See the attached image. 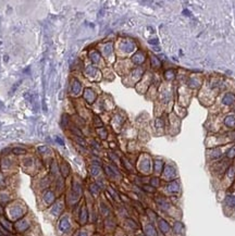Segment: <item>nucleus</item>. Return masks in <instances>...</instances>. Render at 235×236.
I'll return each mask as SVG.
<instances>
[{
    "instance_id": "obj_1",
    "label": "nucleus",
    "mask_w": 235,
    "mask_h": 236,
    "mask_svg": "<svg viewBox=\"0 0 235 236\" xmlns=\"http://www.w3.org/2000/svg\"><path fill=\"white\" fill-rule=\"evenodd\" d=\"M162 176L168 182L174 181L178 177V171L173 164H164L163 171H162Z\"/></svg>"
},
{
    "instance_id": "obj_2",
    "label": "nucleus",
    "mask_w": 235,
    "mask_h": 236,
    "mask_svg": "<svg viewBox=\"0 0 235 236\" xmlns=\"http://www.w3.org/2000/svg\"><path fill=\"white\" fill-rule=\"evenodd\" d=\"M157 224H158V229L160 231V233L163 236L169 235L172 231V226L170 225V223L163 218H158L157 219Z\"/></svg>"
},
{
    "instance_id": "obj_3",
    "label": "nucleus",
    "mask_w": 235,
    "mask_h": 236,
    "mask_svg": "<svg viewBox=\"0 0 235 236\" xmlns=\"http://www.w3.org/2000/svg\"><path fill=\"white\" fill-rule=\"evenodd\" d=\"M164 190L169 195H178L181 192V184H180L178 180H174V181H171V182H168Z\"/></svg>"
},
{
    "instance_id": "obj_4",
    "label": "nucleus",
    "mask_w": 235,
    "mask_h": 236,
    "mask_svg": "<svg viewBox=\"0 0 235 236\" xmlns=\"http://www.w3.org/2000/svg\"><path fill=\"white\" fill-rule=\"evenodd\" d=\"M71 227H72V224H71V221H70V218H69L68 215H63V217L59 220V222H58V230H59L61 233L70 232Z\"/></svg>"
},
{
    "instance_id": "obj_5",
    "label": "nucleus",
    "mask_w": 235,
    "mask_h": 236,
    "mask_svg": "<svg viewBox=\"0 0 235 236\" xmlns=\"http://www.w3.org/2000/svg\"><path fill=\"white\" fill-rule=\"evenodd\" d=\"M156 204H157V206H158V208H159L160 210L164 211V212L169 211L172 208V204L170 202V200L168 199L167 197H163V196L157 197Z\"/></svg>"
},
{
    "instance_id": "obj_6",
    "label": "nucleus",
    "mask_w": 235,
    "mask_h": 236,
    "mask_svg": "<svg viewBox=\"0 0 235 236\" xmlns=\"http://www.w3.org/2000/svg\"><path fill=\"white\" fill-rule=\"evenodd\" d=\"M89 218V213L88 210H87V207L85 205H83L81 209H80V212H78V221H80V224L81 225H85L87 221H88Z\"/></svg>"
},
{
    "instance_id": "obj_7",
    "label": "nucleus",
    "mask_w": 235,
    "mask_h": 236,
    "mask_svg": "<svg viewBox=\"0 0 235 236\" xmlns=\"http://www.w3.org/2000/svg\"><path fill=\"white\" fill-rule=\"evenodd\" d=\"M172 231L175 236H183L185 233V225L181 221H175L172 225Z\"/></svg>"
},
{
    "instance_id": "obj_8",
    "label": "nucleus",
    "mask_w": 235,
    "mask_h": 236,
    "mask_svg": "<svg viewBox=\"0 0 235 236\" xmlns=\"http://www.w3.org/2000/svg\"><path fill=\"white\" fill-rule=\"evenodd\" d=\"M144 234L146 236H158V232L151 222H148L144 225Z\"/></svg>"
},
{
    "instance_id": "obj_9",
    "label": "nucleus",
    "mask_w": 235,
    "mask_h": 236,
    "mask_svg": "<svg viewBox=\"0 0 235 236\" xmlns=\"http://www.w3.org/2000/svg\"><path fill=\"white\" fill-rule=\"evenodd\" d=\"M139 170L142 172H144L145 174H148L151 170V163H150V159H145L143 160L140 163H139Z\"/></svg>"
},
{
    "instance_id": "obj_10",
    "label": "nucleus",
    "mask_w": 235,
    "mask_h": 236,
    "mask_svg": "<svg viewBox=\"0 0 235 236\" xmlns=\"http://www.w3.org/2000/svg\"><path fill=\"white\" fill-rule=\"evenodd\" d=\"M105 172H106V174H107L109 177H112V179L117 177V176H120L119 171H118L115 168H113L112 165H106V167H105Z\"/></svg>"
},
{
    "instance_id": "obj_11",
    "label": "nucleus",
    "mask_w": 235,
    "mask_h": 236,
    "mask_svg": "<svg viewBox=\"0 0 235 236\" xmlns=\"http://www.w3.org/2000/svg\"><path fill=\"white\" fill-rule=\"evenodd\" d=\"M234 101H235V96L231 93L225 94L224 96H223V98H222V104H225V106H231V104H234Z\"/></svg>"
},
{
    "instance_id": "obj_12",
    "label": "nucleus",
    "mask_w": 235,
    "mask_h": 236,
    "mask_svg": "<svg viewBox=\"0 0 235 236\" xmlns=\"http://www.w3.org/2000/svg\"><path fill=\"white\" fill-rule=\"evenodd\" d=\"M54 192H51L50 190H47L45 193H44V200L46 201V204L47 205H50V204H52L54 201Z\"/></svg>"
},
{
    "instance_id": "obj_13",
    "label": "nucleus",
    "mask_w": 235,
    "mask_h": 236,
    "mask_svg": "<svg viewBox=\"0 0 235 236\" xmlns=\"http://www.w3.org/2000/svg\"><path fill=\"white\" fill-rule=\"evenodd\" d=\"M224 204L229 208H235V195L234 194H229L225 196Z\"/></svg>"
},
{
    "instance_id": "obj_14",
    "label": "nucleus",
    "mask_w": 235,
    "mask_h": 236,
    "mask_svg": "<svg viewBox=\"0 0 235 236\" xmlns=\"http://www.w3.org/2000/svg\"><path fill=\"white\" fill-rule=\"evenodd\" d=\"M164 168V162L162 160H156L153 162V170L156 172L157 174H160L162 173Z\"/></svg>"
},
{
    "instance_id": "obj_15",
    "label": "nucleus",
    "mask_w": 235,
    "mask_h": 236,
    "mask_svg": "<svg viewBox=\"0 0 235 236\" xmlns=\"http://www.w3.org/2000/svg\"><path fill=\"white\" fill-rule=\"evenodd\" d=\"M125 223H126V225L130 227V229L132 230V231H137V230L139 229V225L138 223L134 220V219L132 218H126V220H125Z\"/></svg>"
},
{
    "instance_id": "obj_16",
    "label": "nucleus",
    "mask_w": 235,
    "mask_h": 236,
    "mask_svg": "<svg viewBox=\"0 0 235 236\" xmlns=\"http://www.w3.org/2000/svg\"><path fill=\"white\" fill-rule=\"evenodd\" d=\"M100 190H101V188H100V186L98 185L97 183H93V184L89 185V192H90V194H92L94 197H97L99 195Z\"/></svg>"
},
{
    "instance_id": "obj_17",
    "label": "nucleus",
    "mask_w": 235,
    "mask_h": 236,
    "mask_svg": "<svg viewBox=\"0 0 235 236\" xmlns=\"http://www.w3.org/2000/svg\"><path fill=\"white\" fill-rule=\"evenodd\" d=\"M224 124H225V126H228V127H230V129L235 127V117L234 115H228V117L224 119Z\"/></svg>"
},
{
    "instance_id": "obj_18",
    "label": "nucleus",
    "mask_w": 235,
    "mask_h": 236,
    "mask_svg": "<svg viewBox=\"0 0 235 236\" xmlns=\"http://www.w3.org/2000/svg\"><path fill=\"white\" fill-rule=\"evenodd\" d=\"M209 157H210V159H212V160H218L219 158L222 157V151H221V149H218V148L212 149V150H210Z\"/></svg>"
},
{
    "instance_id": "obj_19",
    "label": "nucleus",
    "mask_w": 235,
    "mask_h": 236,
    "mask_svg": "<svg viewBox=\"0 0 235 236\" xmlns=\"http://www.w3.org/2000/svg\"><path fill=\"white\" fill-rule=\"evenodd\" d=\"M100 212H101V215H102L103 217H109V215H110V209H109V207H108L106 204L101 202V205H100Z\"/></svg>"
},
{
    "instance_id": "obj_20",
    "label": "nucleus",
    "mask_w": 235,
    "mask_h": 236,
    "mask_svg": "<svg viewBox=\"0 0 235 236\" xmlns=\"http://www.w3.org/2000/svg\"><path fill=\"white\" fill-rule=\"evenodd\" d=\"M84 96H85L86 100L88 101L89 104H92V102L94 101V99H95V94H94L90 89H86L85 95H84Z\"/></svg>"
},
{
    "instance_id": "obj_21",
    "label": "nucleus",
    "mask_w": 235,
    "mask_h": 236,
    "mask_svg": "<svg viewBox=\"0 0 235 236\" xmlns=\"http://www.w3.org/2000/svg\"><path fill=\"white\" fill-rule=\"evenodd\" d=\"M133 60H134V62H135V63H137V64H140V63H143V62L145 61V56H144L142 52H138L137 54H135V56H134Z\"/></svg>"
},
{
    "instance_id": "obj_22",
    "label": "nucleus",
    "mask_w": 235,
    "mask_h": 236,
    "mask_svg": "<svg viewBox=\"0 0 235 236\" xmlns=\"http://www.w3.org/2000/svg\"><path fill=\"white\" fill-rule=\"evenodd\" d=\"M146 212L148 213V218H149V220H150V222H151V223H153V221H157V219L159 218V217H157L156 213H155L153 210H150V209H147Z\"/></svg>"
},
{
    "instance_id": "obj_23",
    "label": "nucleus",
    "mask_w": 235,
    "mask_h": 236,
    "mask_svg": "<svg viewBox=\"0 0 235 236\" xmlns=\"http://www.w3.org/2000/svg\"><path fill=\"white\" fill-rule=\"evenodd\" d=\"M61 173H62V175L63 177H67L69 175V165L67 163H62L61 164Z\"/></svg>"
},
{
    "instance_id": "obj_24",
    "label": "nucleus",
    "mask_w": 235,
    "mask_h": 236,
    "mask_svg": "<svg viewBox=\"0 0 235 236\" xmlns=\"http://www.w3.org/2000/svg\"><path fill=\"white\" fill-rule=\"evenodd\" d=\"M199 81L197 79H191L188 81V86L189 87H192V88H197V87H199Z\"/></svg>"
},
{
    "instance_id": "obj_25",
    "label": "nucleus",
    "mask_w": 235,
    "mask_h": 236,
    "mask_svg": "<svg viewBox=\"0 0 235 236\" xmlns=\"http://www.w3.org/2000/svg\"><path fill=\"white\" fill-rule=\"evenodd\" d=\"M61 210H62V206L59 204H54V206L52 207V209H51V211L54 212V215H60Z\"/></svg>"
},
{
    "instance_id": "obj_26",
    "label": "nucleus",
    "mask_w": 235,
    "mask_h": 236,
    "mask_svg": "<svg viewBox=\"0 0 235 236\" xmlns=\"http://www.w3.org/2000/svg\"><path fill=\"white\" fill-rule=\"evenodd\" d=\"M90 173H92V175H93V176L99 175L100 168H99V167H97V165H93V167L90 168Z\"/></svg>"
},
{
    "instance_id": "obj_27",
    "label": "nucleus",
    "mask_w": 235,
    "mask_h": 236,
    "mask_svg": "<svg viewBox=\"0 0 235 236\" xmlns=\"http://www.w3.org/2000/svg\"><path fill=\"white\" fill-rule=\"evenodd\" d=\"M159 185H160V180L158 177H153L150 180V186H153V188H157Z\"/></svg>"
},
{
    "instance_id": "obj_28",
    "label": "nucleus",
    "mask_w": 235,
    "mask_h": 236,
    "mask_svg": "<svg viewBox=\"0 0 235 236\" xmlns=\"http://www.w3.org/2000/svg\"><path fill=\"white\" fill-rule=\"evenodd\" d=\"M226 157H228L229 159H233V158H235V146L231 147V148L226 151Z\"/></svg>"
},
{
    "instance_id": "obj_29",
    "label": "nucleus",
    "mask_w": 235,
    "mask_h": 236,
    "mask_svg": "<svg viewBox=\"0 0 235 236\" xmlns=\"http://www.w3.org/2000/svg\"><path fill=\"white\" fill-rule=\"evenodd\" d=\"M234 174H235V168L233 165H231V167L226 170V175H228L230 179H233V177H234Z\"/></svg>"
},
{
    "instance_id": "obj_30",
    "label": "nucleus",
    "mask_w": 235,
    "mask_h": 236,
    "mask_svg": "<svg viewBox=\"0 0 235 236\" xmlns=\"http://www.w3.org/2000/svg\"><path fill=\"white\" fill-rule=\"evenodd\" d=\"M164 75H166V79H172L173 77H174V75H175L174 70H168V71H166Z\"/></svg>"
},
{
    "instance_id": "obj_31",
    "label": "nucleus",
    "mask_w": 235,
    "mask_h": 236,
    "mask_svg": "<svg viewBox=\"0 0 235 236\" xmlns=\"http://www.w3.org/2000/svg\"><path fill=\"white\" fill-rule=\"evenodd\" d=\"M143 190L150 194H153L156 192V188H153V186H150V185H143Z\"/></svg>"
},
{
    "instance_id": "obj_32",
    "label": "nucleus",
    "mask_w": 235,
    "mask_h": 236,
    "mask_svg": "<svg viewBox=\"0 0 235 236\" xmlns=\"http://www.w3.org/2000/svg\"><path fill=\"white\" fill-rule=\"evenodd\" d=\"M80 90H81V84L77 82V81H75L74 82V85H73V92L75 94L80 93Z\"/></svg>"
},
{
    "instance_id": "obj_33",
    "label": "nucleus",
    "mask_w": 235,
    "mask_h": 236,
    "mask_svg": "<svg viewBox=\"0 0 235 236\" xmlns=\"http://www.w3.org/2000/svg\"><path fill=\"white\" fill-rule=\"evenodd\" d=\"M151 65H153V68H159L160 67V62H159V60L156 57L151 58Z\"/></svg>"
},
{
    "instance_id": "obj_34",
    "label": "nucleus",
    "mask_w": 235,
    "mask_h": 236,
    "mask_svg": "<svg viewBox=\"0 0 235 236\" xmlns=\"http://www.w3.org/2000/svg\"><path fill=\"white\" fill-rule=\"evenodd\" d=\"M12 152L15 154H24L25 150L23 148H14V149H12Z\"/></svg>"
},
{
    "instance_id": "obj_35",
    "label": "nucleus",
    "mask_w": 235,
    "mask_h": 236,
    "mask_svg": "<svg viewBox=\"0 0 235 236\" xmlns=\"http://www.w3.org/2000/svg\"><path fill=\"white\" fill-rule=\"evenodd\" d=\"M67 118H68V115H67V114H64L63 117H62V125H63V126L67 125V121H68V119H67Z\"/></svg>"
},
{
    "instance_id": "obj_36",
    "label": "nucleus",
    "mask_w": 235,
    "mask_h": 236,
    "mask_svg": "<svg viewBox=\"0 0 235 236\" xmlns=\"http://www.w3.org/2000/svg\"><path fill=\"white\" fill-rule=\"evenodd\" d=\"M76 236H89V235H88V233L85 232V231H80Z\"/></svg>"
},
{
    "instance_id": "obj_37",
    "label": "nucleus",
    "mask_w": 235,
    "mask_h": 236,
    "mask_svg": "<svg viewBox=\"0 0 235 236\" xmlns=\"http://www.w3.org/2000/svg\"><path fill=\"white\" fill-rule=\"evenodd\" d=\"M163 126V122L161 121L160 119H159V120H157V126Z\"/></svg>"
},
{
    "instance_id": "obj_38",
    "label": "nucleus",
    "mask_w": 235,
    "mask_h": 236,
    "mask_svg": "<svg viewBox=\"0 0 235 236\" xmlns=\"http://www.w3.org/2000/svg\"><path fill=\"white\" fill-rule=\"evenodd\" d=\"M149 44H153V45H157L158 44V39H150Z\"/></svg>"
},
{
    "instance_id": "obj_39",
    "label": "nucleus",
    "mask_w": 235,
    "mask_h": 236,
    "mask_svg": "<svg viewBox=\"0 0 235 236\" xmlns=\"http://www.w3.org/2000/svg\"><path fill=\"white\" fill-rule=\"evenodd\" d=\"M56 140H57L58 143H60L61 145H64V143H63V140L61 139V138H59V137H57V138H56Z\"/></svg>"
},
{
    "instance_id": "obj_40",
    "label": "nucleus",
    "mask_w": 235,
    "mask_h": 236,
    "mask_svg": "<svg viewBox=\"0 0 235 236\" xmlns=\"http://www.w3.org/2000/svg\"><path fill=\"white\" fill-rule=\"evenodd\" d=\"M95 123H96V124H97V123H99L100 125H102V123H101V122L99 121V118H97V117H96V118H95Z\"/></svg>"
},
{
    "instance_id": "obj_41",
    "label": "nucleus",
    "mask_w": 235,
    "mask_h": 236,
    "mask_svg": "<svg viewBox=\"0 0 235 236\" xmlns=\"http://www.w3.org/2000/svg\"><path fill=\"white\" fill-rule=\"evenodd\" d=\"M183 13H185V15H191V12L188 10H184L183 11Z\"/></svg>"
},
{
    "instance_id": "obj_42",
    "label": "nucleus",
    "mask_w": 235,
    "mask_h": 236,
    "mask_svg": "<svg viewBox=\"0 0 235 236\" xmlns=\"http://www.w3.org/2000/svg\"><path fill=\"white\" fill-rule=\"evenodd\" d=\"M115 236H126L124 234V233H117V234H115Z\"/></svg>"
},
{
    "instance_id": "obj_43",
    "label": "nucleus",
    "mask_w": 235,
    "mask_h": 236,
    "mask_svg": "<svg viewBox=\"0 0 235 236\" xmlns=\"http://www.w3.org/2000/svg\"><path fill=\"white\" fill-rule=\"evenodd\" d=\"M136 236H146V235H145L144 233H138V234H137Z\"/></svg>"
},
{
    "instance_id": "obj_44",
    "label": "nucleus",
    "mask_w": 235,
    "mask_h": 236,
    "mask_svg": "<svg viewBox=\"0 0 235 236\" xmlns=\"http://www.w3.org/2000/svg\"><path fill=\"white\" fill-rule=\"evenodd\" d=\"M2 213V208H1V206H0V215Z\"/></svg>"
},
{
    "instance_id": "obj_45",
    "label": "nucleus",
    "mask_w": 235,
    "mask_h": 236,
    "mask_svg": "<svg viewBox=\"0 0 235 236\" xmlns=\"http://www.w3.org/2000/svg\"><path fill=\"white\" fill-rule=\"evenodd\" d=\"M0 236H6V235H4V234H2V233H0Z\"/></svg>"
},
{
    "instance_id": "obj_46",
    "label": "nucleus",
    "mask_w": 235,
    "mask_h": 236,
    "mask_svg": "<svg viewBox=\"0 0 235 236\" xmlns=\"http://www.w3.org/2000/svg\"><path fill=\"white\" fill-rule=\"evenodd\" d=\"M95 236H98V235H95Z\"/></svg>"
}]
</instances>
